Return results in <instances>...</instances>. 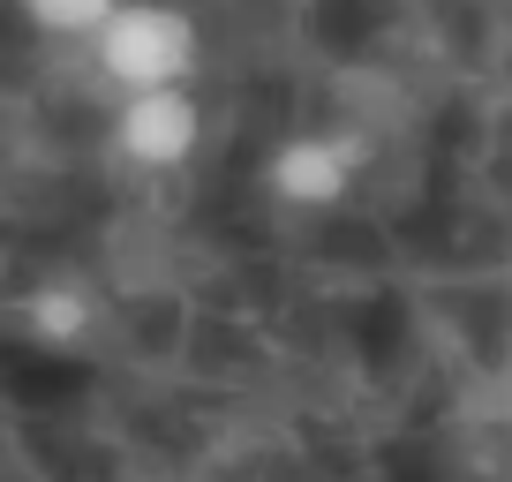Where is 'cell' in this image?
Here are the masks:
<instances>
[{
  "instance_id": "7a4b0ae2",
  "label": "cell",
  "mask_w": 512,
  "mask_h": 482,
  "mask_svg": "<svg viewBox=\"0 0 512 482\" xmlns=\"http://www.w3.org/2000/svg\"><path fill=\"white\" fill-rule=\"evenodd\" d=\"M204 144V113H196L189 83L181 91H128L121 113H113V151L144 174H174V166L196 159Z\"/></svg>"
},
{
  "instance_id": "5b68a950",
  "label": "cell",
  "mask_w": 512,
  "mask_h": 482,
  "mask_svg": "<svg viewBox=\"0 0 512 482\" xmlns=\"http://www.w3.org/2000/svg\"><path fill=\"white\" fill-rule=\"evenodd\" d=\"M113 8H121V0H16V16L31 23V31H46V38H91Z\"/></svg>"
},
{
  "instance_id": "6da1fadb",
  "label": "cell",
  "mask_w": 512,
  "mask_h": 482,
  "mask_svg": "<svg viewBox=\"0 0 512 482\" xmlns=\"http://www.w3.org/2000/svg\"><path fill=\"white\" fill-rule=\"evenodd\" d=\"M91 61L113 91H181L204 61V31L174 0H121L91 31Z\"/></svg>"
},
{
  "instance_id": "3957f363",
  "label": "cell",
  "mask_w": 512,
  "mask_h": 482,
  "mask_svg": "<svg viewBox=\"0 0 512 482\" xmlns=\"http://www.w3.org/2000/svg\"><path fill=\"white\" fill-rule=\"evenodd\" d=\"M264 189H272L279 204H294V211L339 204V196L354 189V144H347V136H332V129L287 136V144L264 159Z\"/></svg>"
},
{
  "instance_id": "277c9868",
  "label": "cell",
  "mask_w": 512,
  "mask_h": 482,
  "mask_svg": "<svg viewBox=\"0 0 512 482\" xmlns=\"http://www.w3.org/2000/svg\"><path fill=\"white\" fill-rule=\"evenodd\" d=\"M98 302L83 287H38L31 302H23V324H31V339H46V347H76L83 332H91Z\"/></svg>"
}]
</instances>
